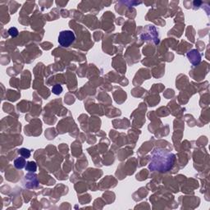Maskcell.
I'll return each instance as SVG.
<instances>
[{
  "mask_svg": "<svg viewBox=\"0 0 210 210\" xmlns=\"http://www.w3.org/2000/svg\"><path fill=\"white\" fill-rule=\"evenodd\" d=\"M175 154L169 151L155 149L151 154L149 168L152 172L166 173L172 169L175 163Z\"/></svg>",
  "mask_w": 210,
  "mask_h": 210,
  "instance_id": "obj_1",
  "label": "cell"
},
{
  "mask_svg": "<svg viewBox=\"0 0 210 210\" xmlns=\"http://www.w3.org/2000/svg\"><path fill=\"white\" fill-rule=\"evenodd\" d=\"M75 40V34L72 30H62L58 35V43L62 47L67 48L74 43Z\"/></svg>",
  "mask_w": 210,
  "mask_h": 210,
  "instance_id": "obj_2",
  "label": "cell"
},
{
  "mask_svg": "<svg viewBox=\"0 0 210 210\" xmlns=\"http://www.w3.org/2000/svg\"><path fill=\"white\" fill-rule=\"evenodd\" d=\"M187 57H188L189 61L194 66L199 64L200 60H201V55L196 49H193L191 52H189L187 54Z\"/></svg>",
  "mask_w": 210,
  "mask_h": 210,
  "instance_id": "obj_3",
  "label": "cell"
},
{
  "mask_svg": "<svg viewBox=\"0 0 210 210\" xmlns=\"http://www.w3.org/2000/svg\"><path fill=\"white\" fill-rule=\"evenodd\" d=\"M14 167H16V169H22L26 167V159L23 157H19L17 159L14 160Z\"/></svg>",
  "mask_w": 210,
  "mask_h": 210,
  "instance_id": "obj_4",
  "label": "cell"
},
{
  "mask_svg": "<svg viewBox=\"0 0 210 210\" xmlns=\"http://www.w3.org/2000/svg\"><path fill=\"white\" fill-rule=\"evenodd\" d=\"M25 168H26V171L30 172V173H35V172H36V170H37V165H36L35 162H27Z\"/></svg>",
  "mask_w": 210,
  "mask_h": 210,
  "instance_id": "obj_5",
  "label": "cell"
},
{
  "mask_svg": "<svg viewBox=\"0 0 210 210\" xmlns=\"http://www.w3.org/2000/svg\"><path fill=\"white\" fill-rule=\"evenodd\" d=\"M19 154L21 155L22 157L25 158V159H28L30 157V151L28 149L26 148H22L18 150Z\"/></svg>",
  "mask_w": 210,
  "mask_h": 210,
  "instance_id": "obj_6",
  "label": "cell"
},
{
  "mask_svg": "<svg viewBox=\"0 0 210 210\" xmlns=\"http://www.w3.org/2000/svg\"><path fill=\"white\" fill-rule=\"evenodd\" d=\"M52 91H53L54 94L58 95V94H60L62 92V87L60 85H55L52 88Z\"/></svg>",
  "mask_w": 210,
  "mask_h": 210,
  "instance_id": "obj_7",
  "label": "cell"
},
{
  "mask_svg": "<svg viewBox=\"0 0 210 210\" xmlns=\"http://www.w3.org/2000/svg\"><path fill=\"white\" fill-rule=\"evenodd\" d=\"M8 34L11 35L12 37H16V36L18 35L19 32L16 27H11V28L8 30Z\"/></svg>",
  "mask_w": 210,
  "mask_h": 210,
  "instance_id": "obj_8",
  "label": "cell"
}]
</instances>
